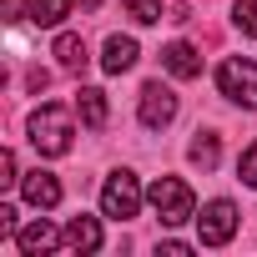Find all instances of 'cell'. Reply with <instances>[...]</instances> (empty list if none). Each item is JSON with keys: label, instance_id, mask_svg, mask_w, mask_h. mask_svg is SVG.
I'll return each mask as SVG.
<instances>
[{"label": "cell", "instance_id": "cell-19", "mask_svg": "<svg viewBox=\"0 0 257 257\" xmlns=\"http://www.w3.org/2000/svg\"><path fill=\"white\" fill-rule=\"evenodd\" d=\"M21 177H16V152L6 147V152H0V187H16Z\"/></svg>", "mask_w": 257, "mask_h": 257}, {"label": "cell", "instance_id": "cell-13", "mask_svg": "<svg viewBox=\"0 0 257 257\" xmlns=\"http://www.w3.org/2000/svg\"><path fill=\"white\" fill-rule=\"evenodd\" d=\"M76 111H81V121L91 126V132H101V126H106V91L81 86V91H76Z\"/></svg>", "mask_w": 257, "mask_h": 257}, {"label": "cell", "instance_id": "cell-8", "mask_svg": "<svg viewBox=\"0 0 257 257\" xmlns=\"http://www.w3.org/2000/svg\"><path fill=\"white\" fill-rule=\"evenodd\" d=\"M21 192H26V202L41 207V212H51V207L61 202V182H56L51 172H41V167H36L31 177H21Z\"/></svg>", "mask_w": 257, "mask_h": 257}, {"label": "cell", "instance_id": "cell-18", "mask_svg": "<svg viewBox=\"0 0 257 257\" xmlns=\"http://www.w3.org/2000/svg\"><path fill=\"white\" fill-rule=\"evenodd\" d=\"M237 177H242L247 187H257V142L242 152V162H237Z\"/></svg>", "mask_w": 257, "mask_h": 257}, {"label": "cell", "instance_id": "cell-16", "mask_svg": "<svg viewBox=\"0 0 257 257\" xmlns=\"http://www.w3.org/2000/svg\"><path fill=\"white\" fill-rule=\"evenodd\" d=\"M121 6H126V16L142 21V26H157L162 21V0H121Z\"/></svg>", "mask_w": 257, "mask_h": 257}, {"label": "cell", "instance_id": "cell-1", "mask_svg": "<svg viewBox=\"0 0 257 257\" xmlns=\"http://www.w3.org/2000/svg\"><path fill=\"white\" fill-rule=\"evenodd\" d=\"M147 202H152V212L162 217V227H182V222L197 217V197H192V187H187L182 177H157L152 192H147Z\"/></svg>", "mask_w": 257, "mask_h": 257}, {"label": "cell", "instance_id": "cell-7", "mask_svg": "<svg viewBox=\"0 0 257 257\" xmlns=\"http://www.w3.org/2000/svg\"><path fill=\"white\" fill-rule=\"evenodd\" d=\"M61 242H66V232H56L46 217H36L31 227H21V232H16V247H21L26 257H41V252H51V247H61Z\"/></svg>", "mask_w": 257, "mask_h": 257}, {"label": "cell", "instance_id": "cell-10", "mask_svg": "<svg viewBox=\"0 0 257 257\" xmlns=\"http://www.w3.org/2000/svg\"><path fill=\"white\" fill-rule=\"evenodd\" d=\"M61 247H66V252H101V222H96V217H71Z\"/></svg>", "mask_w": 257, "mask_h": 257}, {"label": "cell", "instance_id": "cell-9", "mask_svg": "<svg viewBox=\"0 0 257 257\" xmlns=\"http://www.w3.org/2000/svg\"><path fill=\"white\" fill-rule=\"evenodd\" d=\"M162 66H167L172 76H182V81L202 76V56H197V46H187V41H172V46L162 51Z\"/></svg>", "mask_w": 257, "mask_h": 257}, {"label": "cell", "instance_id": "cell-12", "mask_svg": "<svg viewBox=\"0 0 257 257\" xmlns=\"http://www.w3.org/2000/svg\"><path fill=\"white\" fill-rule=\"evenodd\" d=\"M137 56H142V51H137V41H132V36H111V41H106L101 66H106L111 76H121V71H132V66H137Z\"/></svg>", "mask_w": 257, "mask_h": 257}, {"label": "cell", "instance_id": "cell-2", "mask_svg": "<svg viewBox=\"0 0 257 257\" xmlns=\"http://www.w3.org/2000/svg\"><path fill=\"white\" fill-rule=\"evenodd\" d=\"M71 111L66 106H41L36 116H31V147L41 152V157H66L71 152Z\"/></svg>", "mask_w": 257, "mask_h": 257}, {"label": "cell", "instance_id": "cell-17", "mask_svg": "<svg viewBox=\"0 0 257 257\" xmlns=\"http://www.w3.org/2000/svg\"><path fill=\"white\" fill-rule=\"evenodd\" d=\"M232 21L242 26V36H257V0H237V6H232Z\"/></svg>", "mask_w": 257, "mask_h": 257}, {"label": "cell", "instance_id": "cell-22", "mask_svg": "<svg viewBox=\"0 0 257 257\" xmlns=\"http://www.w3.org/2000/svg\"><path fill=\"white\" fill-rule=\"evenodd\" d=\"M76 6H81V11H96V6H101V0H76Z\"/></svg>", "mask_w": 257, "mask_h": 257}, {"label": "cell", "instance_id": "cell-3", "mask_svg": "<svg viewBox=\"0 0 257 257\" xmlns=\"http://www.w3.org/2000/svg\"><path fill=\"white\" fill-rule=\"evenodd\" d=\"M217 91H222L232 106L257 111V66H252L247 56H227V61L217 66Z\"/></svg>", "mask_w": 257, "mask_h": 257}, {"label": "cell", "instance_id": "cell-11", "mask_svg": "<svg viewBox=\"0 0 257 257\" xmlns=\"http://www.w3.org/2000/svg\"><path fill=\"white\" fill-rule=\"evenodd\" d=\"M51 51H56L61 71H71V76H81V71H86V61H91V56H86V41H81V36H71V31H61Z\"/></svg>", "mask_w": 257, "mask_h": 257}, {"label": "cell", "instance_id": "cell-5", "mask_svg": "<svg viewBox=\"0 0 257 257\" xmlns=\"http://www.w3.org/2000/svg\"><path fill=\"white\" fill-rule=\"evenodd\" d=\"M197 237H202V247H227V242L237 237V207H232L227 197L207 202L202 217H197Z\"/></svg>", "mask_w": 257, "mask_h": 257}, {"label": "cell", "instance_id": "cell-4", "mask_svg": "<svg viewBox=\"0 0 257 257\" xmlns=\"http://www.w3.org/2000/svg\"><path fill=\"white\" fill-rule=\"evenodd\" d=\"M101 212L116 217V222H132V217L142 212V187H137L132 172H111V177H106V187H101Z\"/></svg>", "mask_w": 257, "mask_h": 257}, {"label": "cell", "instance_id": "cell-15", "mask_svg": "<svg viewBox=\"0 0 257 257\" xmlns=\"http://www.w3.org/2000/svg\"><path fill=\"white\" fill-rule=\"evenodd\" d=\"M192 162H197L202 172L217 167V137H212V132H197V142H192Z\"/></svg>", "mask_w": 257, "mask_h": 257}, {"label": "cell", "instance_id": "cell-21", "mask_svg": "<svg viewBox=\"0 0 257 257\" xmlns=\"http://www.w3.org/2000/svg\"><path fill=\"white\" fill-rule=\"evenodd\" d=\"M21 11H26V0H6V21H21Z\"/></svg>", "mask_w": 257, "mask_h": 257}, {"label": "cell", "instance_id": "cell-6", "mask_svg": "<svg viewBox=\"0 0 257 257\" xmlns=\"http://www.w3.org/2000/svg\"><path fill=\"white\" fill-rule=\"evenodd\" d=\"M172 116H177V91L162 86V81H147L142 86V126L147 132H162Z\"/></svg>", "mask_w": 257, "mask_h": 257}, {"label": "cell", "instance_id": "cell-14", "mask_svg": "<svg viewBox=\"0 0 257 257\" xmlns=\"http://www.w3.org/2000/svg\"><path fill=\"white\" fill-rule=\"evenodd\" d=\"M71 6H76V0H31V21L36 26H61L71 16Z\"/></svg>", "mask_w": 257, "mask_h": 257}, {"label": "cell", "instance_id": "cell-20", "mask_svg": "<svg viewBox=\"0 0 257 257\" xmlns=\"http://www.w3.org/2000/svg\"><path fill=\"white\" fill-rule=\"evenodd\" d=\"M0 237H16V207H0Z\"/></svg>", "mask_w": 257, "mask_h": 257}]
</instances>
